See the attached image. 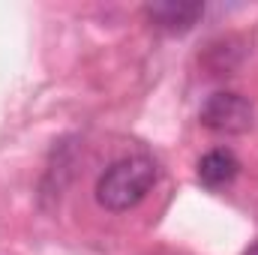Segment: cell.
<instances>
[{"label": "cell", "instance_id": "obj_1", "mask_svg": "<svg viewBox=\"0 0 258 255\" xmlns=\"http://www.w3.org/2000/svg\"><path fill=\"white\" fill-rule=\"evenodd\" d=\"M156 177H159V171L150 156H123V159L111 162L102 171V177L96 180V201L111 213L132 210L135 204H141L147 198Z\"/></svg>", "mask_w": 258, "mask_h": 255}, {"label": "cell", "instance_id": "obj_2", "mask_svg": "<svg viewBox=\"0 0 258 255\" xmlns=\"http://www.w3.org/2000/svg\"><path fill=\"white\" fill-rule=\"evenodd\" d=\"M198 120L201 126L210 129V132H219V135H240V132H249L255 123V108L246 96L240 93H228V90H219V93H210L198 111Z\"/></svg>", "mask_w": 258, "mask_h": 255}, {"label": "cell", "instance_id": "obj_3", "mask_svg": "<svg viewBox=\"0 0 258 255\" xmlns=\"http://www.w3.org/2000/svg\"><path fill=\"white\" fill-rule=\"evenodd\" d=\"M144 15L153 27H159L165 33H186L204 15V6L192 3V0H153L144 6Z\"/></svg>", "mask_w": 258, "mask_h": 255}, {"label": "cell", "instance_id": "obj_4", "mask_svg": "<svg viewBox=\"0 0 258 255\" xmlns=\"http://www.w3.org/2000/svg\"><path fill=\"white\" fill-rule=\"evenodd\" d=\"M237 171H240V162H237V156H234L231 150H225V147L207 150V153L198 159V168H195L198 183L207 186V189H222V186H228V183L237 177Z\"/></svg>", "mask_w": 258, "mask_h": 255}, {"label": "cell", "instance_id": "obj_5", "mask_svg": "<svg viewBox=\"0 0 258 255\" xmlns=\"http://www.w3.org/2000/svg\"><path fill=\"white\" fill-rule=\"evenodd\" d=\"M246 255H258V240L252 243V246H249V252H246Z\"/></svg>", "mask_w": 258, "mask_h": 255}]
</instances>
